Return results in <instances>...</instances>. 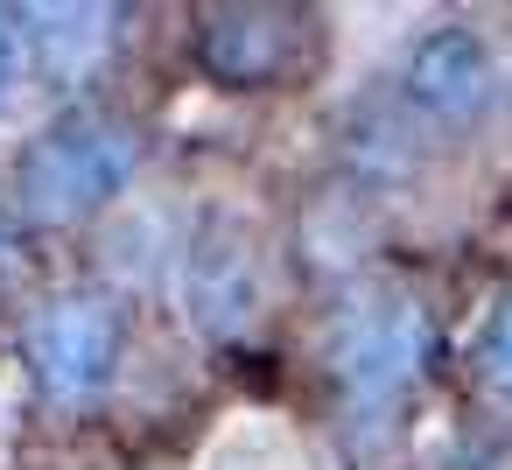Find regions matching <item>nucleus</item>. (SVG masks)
<instances>
[{
	"label": "nucleus",
	"instance_id": "f257e3e1",
	"mask_svg": "<svg viewBox=\"0 0 512 470\" xmlns=\"http://www.w3.org/2000/svg\"><path fill=\"white\" fill-rule=\"evenodd\" d=\"M141 169V141L127 120L106 113H64L50 134L29 141L15 197L36 225H78L92 211H106Z\"/></svg>",
	"mask_w": 512,
	"mask_h": 470
},
{
	"label": "nucleus",
	"instance_id": "f03ea898",
	"mask_svg": "<svg viewBox=\"0 0 512 470\" xmlns=\"http://www.w3.org/2000/svg\"><path fill=\"white\" fill-rule=\"evenodd\" d=\"M421 351H428V323H421L414 302H365V309H351L337 323L330 372H337V386H344V400L358 414H379L414 386Z\"/></svg>",
	"mask_w": 512,
	"mask_h": 470
},
{
	"label": "nucleus",
	"instance_id": "7ed1b4c3",
	"mask_svg": "<svg viewBox=\"0 0 512 470\" xmlns=\"http://www.w3.org/2000/svg\"><path fill=\"white\" fill-rule=\"evenodd\" d=\"M22 351L36 365V386L50 400H85L113 372V316L99 302H50L29 316Z\"/></svg>",
	"mask_w": 512,
	"mask_h": 470
},
{
	"label": "nucleus",
	"instance_id": "20e7f679",
	"mask_svg": "<svg viewBox=\"0 0 512 470\" xmlns=\"http://www.w3.org/2000/svg\"><path fill=\"white\" fill-rule=\"evenodd\" d=\"M183 309L204 337H239L260 309V260L239 225H211L183 253Z\"/></svg>",
	"mask_w": 512,
	"mask_h": 470
},
{
	"label": "nucleus",
	"instance_id": "39448f33",
	"mask_svg": "<svg viewBox=\"0 0 512 470\" xmlns=\"http://www.w3.org/2000/svg\"><path fill=\"white\" fill-rule=\"evenodd\" d=\"M400 85H407V106H421V113L442 120V127H463V120H477V113L498 99V64H491L484 36H470V29H435V36L414 43Z\"/></svg>",
	"mask_w": 512,
	"mask_h": 470
},
{
	"label": "nucleus",
	"instance_id": "423d86ee",
	"mask_svg": "<svg viewBox=\"0 0 512 470\" xmlns=\"http://www.w3.org/2000/svg\"><path fill=\"white\" fill-rule=\"evenodd\" d=\"M281 43H288V22H281V15L232 8V15H211V29H204V64H211V78H225V85H267V78L281 71Z\"/></svg>",
	"mask_w": 512,
	"mask_h": 470
},
{
	"label": "nucleus",
	"instance_id": "0eeeda50",
	"mask_svg": "<svg viewBox=\"0 0 512 470\" xmlns=\"http://www.w3.org/2000/svg\"><path fill=\"white\" fill-rule=\"evenodd\" d=\"M22 36H29V64L43 57L57 78H78L113 43V15L106 8H22Z\"/></svg>",
	"mask_w": 512,
	"mask_h": 470
},
{
	"label": "nucleus",
	"instance_id": "6e6552de",
	"mask_svg": "<svg viewBox=\"0 0 512 470\" xmlns=\"http://www.w3.org/2000/svg\"><path fill=\"white\" fill-rule=\"evenodd\" d=\"M477 372H484L498 393H512V302L491 309V323H484V337H477Z\"/></svg>",
	"mask_w": 512,
	"mask_h": 470
},
{
	"label": "nucleus",
	"instance_id": "1a4fd4ad",
	"mask_svg": "<svg viewBox=\"0 0 512 470\" xmlns=\"http://www.w3.org/2000/svg\"><path fill=\"white\" fill-rule=\"evenodd\" d=\"M29 85V36H22V15L0 8V113L15 106V92Z\"/></svg>",
	"mask_w": 512,
	"mask_h": 470
},
{
	"label": "nucleus",
	"instance_id": "9d476101",
	"mask_svg": "<svg viewBox=\"0 0 512 470\" xmlns=\"http://www.w3.org/2000/svg\"><path fill=\"white\" fill-rule=\"evenodd\" d=\"M8 281H15V239L0 232V288H8Z\"/></svg>",
	"mask_w": 512,
	"mask_h": 470
},
{
	"label": "nucleus",
	"instance_id": "9b49d317",
	"mask_svg": "<svg viewBox=\"0 0 512 470\" xmlns=\"http://www.w3.org/2000/svg\"><path fill=\"white\" fill-rule=\"evenodd\" d=\"M470 470H498V463H470Z\"/></svg>",
	"mask_w": 512,
	"mask_h": 470
}]
</instances>
